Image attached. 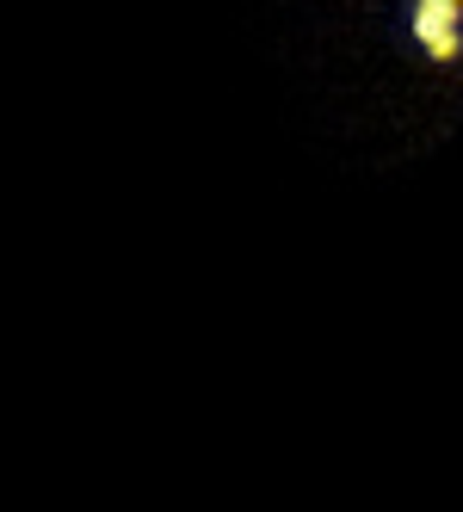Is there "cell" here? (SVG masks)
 Wrapping results in <instances>:
<instances>
[{"label": "cell", "instance_id": "6da1fadb", "mask_svg": "<svg viewBox=\"0 0 463 512\" xmlns=\"http://www.w3.org/2000/svg\"><path fill=\"white\" fill-rule=\"evenodd\" d=\"M408 25H414V38H420V44L445 38V31H463V0H414Z\"/></svg>", "mask_w": 463, "mask_h": 512}, {"label": "cell", "instance_id": "7a4b0ae2", "mask_svg": "<svg viewBox=\"0 0 463 512\" xmlns=\"http://www.w3.org/2000/svg\"><path fill=\"white\" fill-rule=\"evenodd\" d=\"M426 56H433V62H457V56H463V31H445V38H433V44H426Z\"/></svg>", "mask_w": 463, "mask_h": 512}]
</instances>
